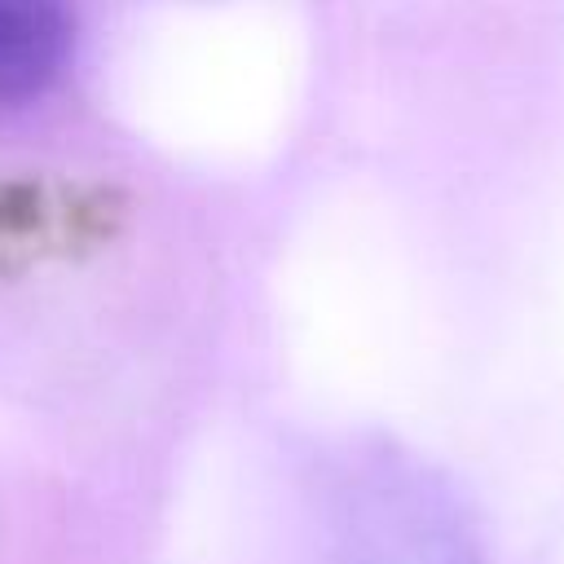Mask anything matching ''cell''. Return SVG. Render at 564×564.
Instances as JSON below:
<instances>
[{"instance_id": "2", "label": "cell", "mask_w": 564, "mask_h": 564, "mask_svg": "<svg viewBox=\"0 0 564 564\" xmlns=\"http://www.w3.org/2000/svg\"><path fill=\"white\" fill-rule=\"evenodd\" d=\"M75 48L70 0H0V110L44 97Z\"/></svg>"}, {"instance_id": "1", "label": "cell", "mask_w": 564, "mask_h": 564, "mask_svg": "<svg viewBox=\"0 0 564 564\" xmlns=\"http://www.w3.org/2000/svg\"><path fill=\"white\" fill-rule=\"evenodd\" d=\"M348 564H480V555L432 494L405 485L357 511Z\"/></svg>"}]
</instances>
